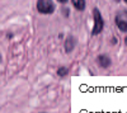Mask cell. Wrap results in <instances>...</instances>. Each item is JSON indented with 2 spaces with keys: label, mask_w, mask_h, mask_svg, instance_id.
Returning a JSON list of instances; mask_svg holds the SVG:
<instances>
[{
  "label": "cell",
  "mask_w": 127,
  "mask_h": 113,
  "mask_svg": "<svg viewBox=\"0 0 127 113\" xmlns=\"http://www.w3.org/2000/svg\"><path fill=\"white\" fill-rule=\"evenodd\" d=\"M93 15H94V24H93V29H92V36H97L103 30L104 20H103V17L99 12V9H97V8L93 9Z\"/></svg>",
  "instance_id": "6da1fadb"
},
{
  "label": "cell",
  "mask_w": 127,
  "mask_h": 113,
  "mask_svg": "<svg viewBox=\"0 0 127 113\" xmlns=\"http://www.w3.org/2000/svg\"><path fill=\"white\" fill-rule=\"evenodd\" d=\"M36 8L41 14H46V15L52 14L56 9L55 3L51 1V0H38L36 3Z\"/></svg>",
  "instance_id": "7a4b0ae2"
},
{
  "label": "cell",
  "mask_w": 127,
  "mask_h": 113,
  "mask_svg": "<svg viewBox=\"0 0 127 113\" xmlns=\"http://www.w3.org/2000/svg\"><path fill=\"white\" fill-rule=\"evenodd\" d=\"M116 24L121 32H127V10H120L116 14Z\"/></svg>",
  "instance_id": "3957f363"
},
{
  "label": "cell",
  "mask_w": 127,
  "mask_h": 113,
  "mask_svg": "<svg viewBox=\"0 0 127 113\" xmlns=\"http://www.w3.org/2000/svg\"><path fill=\"white\" fill-rule=\"evenodd\" d=\"M65 52L66 54H70L71 51L75 48V46H76V39H75V37L74 36H69V37H66V39H65Z\"/></svg>",
  "instance_id": "277c9868"
},
{
  "label": "cell",
  "mask_w": 127,
  "mask_h": 113,
  "mask_svg": "<svg viewBox=\"0 0 127 113\" xmlns=\"http://www.w3.org/2000/svg\"><path fill=\"white\" fill-rule=\"evenodd\" d=\"M97 62H98V65H99L100 67L107 69V67H109V66H111L112 61H111L109 56H107V55H99V56H98V58H97Z\"/></svg>",
  "instance_id": "5b68a950"
},
{
  "label": "cell",
  "mask_w": 127,
  "mask_h": 113,
  "mask_svg": "<svg viewBox=\"0 0 127 113\" xmlns=\"http://www.w3.org/2000/svg\"><path fill=\"white\" fill-rule=\"evenodd\" d=\"M71 3H72L74 8H75L76 10H79V12H83L87 6V1H84V0H72Z\"/></svg>",
  "instance_id": "8992f818"
},
{
  "label": "cell",
  "mask_w": 127,
  "mask_h": 113,
  "mask_svg": "<svg viewBox=\"0 0 127 113\" xmlns=\"http://www.w3.org/2000/svg\"><path fill=\"white\" fill-rule=\"evenodd\" d=\"M67 73H69V69H67V67H65V66H61V67H59V69H57V71H56L57 76H60V78L66 76V75H67Z\"/></svg>",
  "instance_id": "52a82bcc"
},
{
  "label": "cell",
  "mask_w": 127,
  "mask_h": 113,
  "mask_svg": "<svg viewBox=\"0 0 127 113\" xmlns=\"http://www.w3.org/2000/svg\"><path fill=\"white\" fill-rule=\"evenodd\" d=\"M62 14L65 15L66 18L69 17V14H70V12H69V9L67 8H65V6H62Z\"/></svg>",
  "instance_id": "ba28073f"
},
{
  "label": "cell",
  "mask_w": 127,
  "mask_h": 113,
  "mask_svg": "<svg viewBox=\"0 0 127 113\" xmlns=\"http://www.w3.org/2000/svg\"><path fill=\"white\" fill-rule=\"evenodd\" d=\"M59 3H61V4H66V3H67V0H60Z\"/></svg>",
  "instance_id": "9c48e42d"
},
{
  "label": "cell",
  "mask_w": 127,
  "mask_h": 113,
  "mask_svg": "<svg viewBox=\"0 0 127 113\" xmlns=\"http://www.w3.org/2000/svg\"><path fill=\"white\" fill-rule=\"evenodd\" d=\"M0 62H3V58H1V55H0Z\"/></svg>",
  "instance_id": "30bf717a"
},
{
  "label": "cell",
  "mask_w": 127,
  "mask_h": 113,
  "mask_svg": "<svg viewBox=\"0 0 127 113\" xmlns=\"http://www.w3.org/2000/svg\"><path fill=\"white\" fill-rule=\"evenodd\" d=\"M125 43H126V45H127V37H126V38H125Z\"/></svg>",
  "instance_id": "8fae6325"
},
{
  "label": "cell",
  "mask_w": 127,
  "mask_h": 113,
  "mask_svg": "<svg viewBox=\"0 0 127 113\" xmlns=\"http://www.w3.org/2000/svg\"><path fill=\"white\" fill-rule=\"evenodd\" d=\"M39 113H46V112H39Z\"/></svg>",
  "instance_id": "7c38bea8"
}]
</instances>
